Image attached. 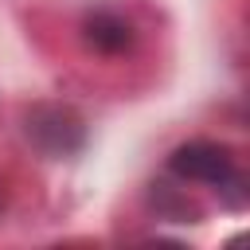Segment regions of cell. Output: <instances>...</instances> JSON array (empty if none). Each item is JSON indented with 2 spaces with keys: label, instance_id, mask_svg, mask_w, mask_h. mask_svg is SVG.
Returning a JSON list of instances; mask_svg holds the SVG:
<instances>
[{
  "label": "cell",
  "instance_id": "6da1fadb",
  "mask_svg": "<svg viewBox=\"0 0 250 250\" xmlns=\"http://www.w3.org/2000/svg\"><path fill=\"white\" fill-rule=\"evenodd\" d=\"M23 137L51 160H66L86 145V121L59 102H39L23 113Z\"/></svg>",
  "mask_w": 250,
  "mask_h": 250
},
{
  "label": "cell",
  "instance_id": "7a4b0ae2",
  "mask_svg": "<svg viewBox=\"0 0 250 250\" xmlns=\"http://www.w3.org/2000/svg\"><path fill=\"white\" fill-rule=\"evenodd\" d=\"M168 172L180 176V180H191V184H207L215 191L242 188V176H238V164H234L230 148L227 145H215V141L176 145L172 156H168Z\"/></svg>",
  "mask_w": 250,
  "mask_h": 250
},
{
  "label": "cell",
  "instance_id": "3957f363",
  "mask_svg": "<svg viewBox=\"0 0 250 250\" xmlns=\"http://www.w3.org/2000/svg\"><path fill=\"white\" fill-rule=\"evenodd\" d=\"M82 39H86V47L98 51V55H125V51L133 47L137 31H133V23H129L121 12H113V8H94V12H86V20H82Z\"/></svg>",
  "mask_w": 250,
  "mask_h": 250
}]
</instances>
